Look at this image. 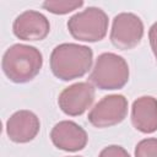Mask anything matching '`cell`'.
I'll return each mask as SVG.
<instances>
[{
  "label": "cell",
  "mask_w": 157,
  "mask_h": 157,
  "mask_svg": "<svg viewBox=\"0 0 157 157\" xmlns=\"http://www.w3.org/2000/svg\"><path fill=\"white\" fill-rule=\"evenodd\" d=\"M93 52L87 45L61 43L50 54V70L61 81H71L85 76L92 66Z\"/></svg>",
  "instance_id": "obj_1"
},
{
  "label": "cell",
  "mask_w": 157,
  "mask_h": 157,
  "mask_svg": "<svg viewBox=\"0 0 157 157\" xmlns=\"http://www.w3.org/2000/svg\"><path fill=\"white\" fill-rule=\"evenodd\" d=\"M43 55L33 45L13 44L2 55L1 67L5 76L15 83L32 81L40 71Z\"/></svg>",
  "instance_id": "obj_2"
},
{
  "label": "cell",
  "mask_w": 157,
  "mask_h": 157,
  "mask_svg": "<svg viewBox=\"0 0 157 157\" xmlns=\"http://www.w3.org/2000/svg\"><path fill=\"white\" fill-rule=\"evenodd\" d=\"M88 80L93 86L103 91L120 90L129 81L128 63L115 53H102L96 59Z\"/></svg>",
  "instance_id": "obj_3"
},
{
  "label": "cell",
  "mask_w": 157,
  "mask_h": 157,
  "mask_svg": "<svg viewBox=\"0 0 157 157\" xmlns=\"http://www.w3.org/2000/svg\"><path fill=\"white\" fill-rule=\"evenodd\" d=\"M108 23V16L102 9L90 6L69 18L67 29L72 38L81 42L94 43L105 37Z\"/></svg>",
  "instance_id": "obj_4"
},
{
  "label": "cell",
  "mask_w": 157,
  "mask_h": 157,
  "mask_svg": "<svg viewBox=\"0 0 157 157\" xmlns=\"http://www.w3.org/2000/svg\"><path fill=\"white\" fill-rule=\"evenodd\" d=\"M142 36L144 23L137 15L121 12L113 18L109 38L117 49L129 50L135 48L141 42Z\"/></svg>",
  "instance_id": "obj_5"
},
{
  "label": "cell",
  "mask_w": 157,
  "mask_h": 157,
  "mask_svg": "<svg viewBox=\"0 0 157 157\" xmlns=\"http://www.w3.org/2000/svg\"><path fill=\"white\" fill-rule=\"evenodd\" d=\"M128 115V99L123 94H108L98 101L88 113V121L98 129L121 123Z\"/></svg>",
  "instance_id": "obj_6"
},
{
  "label": "cell",
  "mask_w": 157,
  "mask_h": 157,
  "mask_svg": "<svg viewBox=\"0 0 157 157\" xmlns=\"http://www.w3.org/2000/svg\"><path fill=\"white\" fill-rule=\"evenodd\" d=\"M94 94V87L91 82H76L61 91L58 104L66 115L78 117L92 105Z\"/></svg>",
  "instance_id": "obj_7"
},
{
  "label": "cell",
  "mask_w": 157,
  "mask_h": 157,
  "mask_svg": "<svg viewBox=\"0 0 157 157\" xmlns=\"http://www.w3.org/2000/svg\"><path fill=\"white\" fill-rule=\"evenodd\" d=\"M12 31L13 34L21 40H43L49 34L50 23L42 12L27 10L15 18Z\"/></svg>",
  "instance_id": "obj_8"
},
{
  "label": "cell",
  "mask_w": 157,
  "mask_h": 157,
  "mask_svg": "<svg viewBox=\"0 0 157 157\" xmlns=\"http://www.w3.org/2000/svg\"><path fill=\"white\" fill-rule=\"evenodd\" d=\"M53 145L66 152L81 151L86 147L88 136L82 126L71 120H61L56 123L50 131Z\"/></svg>",
  "instance_id": "obj_9"
},
{
  "label": "cell",
  "mask_w": 157,
  "mask_h": 157,
  "mask_svg": "<svg viewBox=\"0 0 157 157\" xmlns=\"http://www.w3.org/2000/svg\"><path fill=\"white\" fill-rule=\"evenodd\" d=\"M39 118L31 110L15 112L6 121V134L12 142L26 144L32 141L39 132Z\"/></svg>",
  "instance_id": "obj_10"
},
{
  "label": "cell",
  "mask_w": 157,
  "mask_h": 157,
  "mask_svg": "<svg viewBox=\"0 0 157 157\" xmlns=\"http://www.w3.org/2000/svg\"><path fill=\"white\" fill-rule=\"evenodd\" d=\"M132 126L144 134L157 131V98L142 96L134 101L131 107Z\"/></svg>",
  "instance_id": "obj_11"
},
{
  "label": "cell",
  "mask_w": 157,
  "mask_h": 157,
  "mask_svg": "<svg viewBox=\"0 0 157 157\" xmlns=\"http://www.w3.org/2000/svg\"><path fill=\"white\" fill-rule=\"evenodd\" d=\"M83 5V1H71V0H47L42 4V6L54 13V15H66L69 12H72L74 10L80 9Z\"/></svg>",
  "instance_id": "obj_12"
},
{
  "label": "cell",
  "mask_w": 157,
  "mask_h": 157,
  "mask_svg": "<svg viewBox=\"0 0 157 157\" xmlns=\"http://www.w3.org/2000/svg\"><path fill=\"white\" fill-rule=\"evenodd\" d=\"M135 157H157V139L141 140L135 147Z\"/></svg>",
  "instance_id": "obj_13"
},
{
  "label": "cell",
  "mask_w": 157,
  "mask_h": 157,
  "mask_svg": "<svg viewBox=\"0 0 157 157\" xmlns=\"http://www.w3.org/2000/svg\"><path fill=\"white\" fill-rule=\"evenodd\" d=\"M98 157H130V155L124 147L118 145H110L104 147Z\"/></svg>",
  "instance_id": "obj_14"
},
{
  "label": "cell",
  "mask_w": 157,
  "mask_h": 157,
  "mask_svg": "<svg viewBox=\"0 0 157 157\" xmlns=\"http://www.w3.org/2000/svg\"><path fill=\"white\" fill-rule=\"evenodd\" d=\"M148 39H150V45L152 49V53L155 55V59L157 61V22H155L148 31Z\"/></svg>",
  "instance_id": "obj_15"
},
{
  "label": "cell",
  "mask_w": 157,
  "mask_h": 157,
  "mask_svg": "<svg viewBox=\"0 0 157 157\" xmlns=\"http://www.w3.org/2000/svg\"><path fill=\"white\" fill-rule=\"evenodd\" d=\"M70 157H80V156H70Z\"/></svg>",
  "instance_id": "obj_16"
}]
</instances>
